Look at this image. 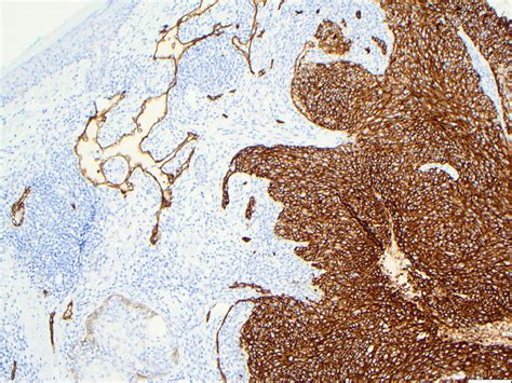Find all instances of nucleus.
Returning <instances> with one entry per match:
<instances>
[{"label": "nucleus", "instance_id": "obj_1", "mask_svg": "<svg viewBox=\"0 0 512 383\" xmlns=\"http://www.w3.org/2000/svg\"><path fill=\"white\" fill-rule=\"evenodd\" d=\"M375 82L346 63L304 67L294 82V99L304 114L331 129L345 130L366 116Z\"/></svg>", "mask_w": 512, "mask_h": 383}]
</instances>
